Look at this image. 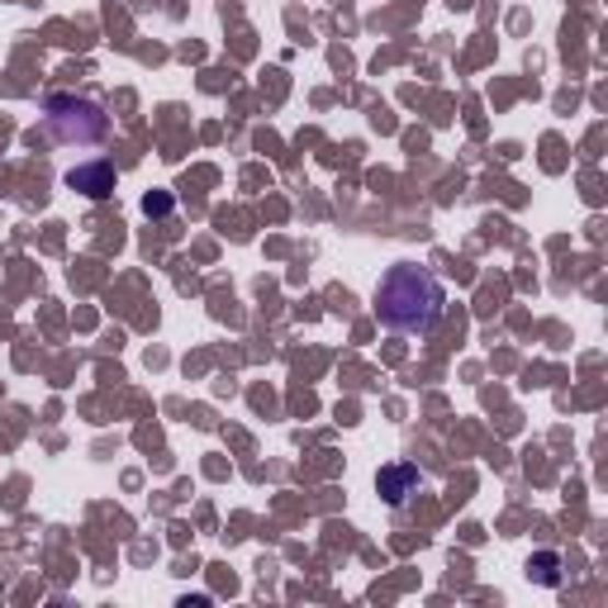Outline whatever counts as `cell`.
<instances>
[{
    "label": "cell",
    "instance_id": "3",
    "mask_svg": "<svg viewBox=\"0 0 608 608\" xmlns=\"http://www.w3.org/2000/svg\"><path fill=\"white\" fill-rule=\"evenodd\" d=\"M114 185H120V177L110 162H81L67 171V191H81L86 200H110Z\"/></svg>",
    "mask_w": 608,
    "mask_h": 608
},
{
    "label": "cell",
    "instance_id": "6",
    "mask_svg": "<svg viewBox=\"0 0 608 608\" xmlns=\"http://www.w3.org/2000/svg\"><path fill=\"white\" fill-rule=\"evenodd\" d=\"M143 210H148V214H167L171 210V195H148V200H143Z\"/></svg>",
    "mask_w": 608,
    "mask_h": 608
},
{
    "label": "cell",
    "instance_id": "1",
    "mask_svg": "<svg viewBox=\"0 0 608 608\" xmlns=\"http://www.w3.org/2000/svg\"><path fill=\"white\" fill-rule=\"evenodd\" d=\"M442 285L428 267L399 262L390 267L381 285H375V318L390 333H428L442 318Z\"/></svg>",
    "mask_w": 608,
    "mask_h": 608
},
{
    "label": "cell",
    "instance_id": "2",
    "mask_svg": "<svg viewBox=\"0 0 608 608\" xmlns=\"http://www.w3.org/2000/svg\"><path fill=\"white\" fill-rule=\"evenodd\" d=\"M43 120H48V134L57 143H77V148L105 143V134H110V114L100 110L95 100L63 95V91H53L48 100H43Z\"/></svg>",
    "mask_w": 608,
    "mask_h": 608
},
{
    "label": "cell",
    "instance_id": "4",
    "mask_svg": "<svg viewBox=\"0 0 608 608\" xmlns=\"http://www.w3.org/2000/svg\"><path fill=\"white\" fill-rule=\"evenodd\" d=\"M418 485H424V475H418V466H409V461H390V466H381V475H375V489H381V499L390 509H399Z\"/></svg>",
    "mask_w": 608,
    "mask_h": 608
},
{
    "label": "cell",
    "instance_id": "5",
    "mask_svg": "<svg viewBox=\"0 0 608 608\" xmlns=\"http://www.w3.org/2000/svg\"><path fill=\"white\" fill-rule=\"evenodd\" d=\"M528 575H532L538 585L556 589V585H561V556H556V552H532V556H528Z\"/></svg>",
    "mask_w": 608,
    "mask_h": 608
}]
</instances>
